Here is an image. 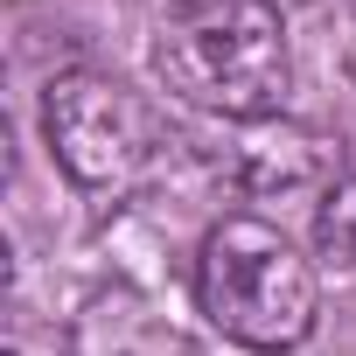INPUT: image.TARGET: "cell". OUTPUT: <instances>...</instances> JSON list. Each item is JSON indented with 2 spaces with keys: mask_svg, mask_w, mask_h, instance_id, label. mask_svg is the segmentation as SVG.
<instances>
[{
  "mask_svg": "<svg viewBox=\"0 0 356 356\" xmlns=\"http://www.w3.org/2000/svg\"><path fill=\"white\" fill-rule=\"evenodd\" d=\"M314 252L335 266H356V175H342L328 196H314Z\"/></svg>",
  "mask_w": 356,
  "mask_h": 356,
  "instance_id": "5",
  "label": "cell"
},
{
  "mask_svg": "<svg viewBox=\"0 0 356 356\" xmlns=\"http://www.w3.org/2000/svg\"><path fill=\"white\" fill-rule=\"evenodd\" d=\"M196 300H203V314H210L217 335H231L238 349H259V356L300 349L314 335V321H321V280H314V266L266 217H224L203 238Z\"/></svg>",
  "mask_w": 356,
  "mask_h": 356,
  "instance_id": "2",
  "label": "cell"
},
{
  "mask_svg": "<svg viewBox=\"0 0 356 356\" xmlns=\"http://www.w3.org/2000/svg\"><path fill=\"white\" fill-rule=\"evenodd\" d=\"M175 8H182V0H175Z\"/></svg>",
  "mask_w": 356,
  "mask_h": 356,
  "instance_id": "6",
  "label": "cell"
},
{
  "mask_svg": "<svg viewBox=\"0 0 356 356\" xmlns=\"http://www.w3.org/2000/svg\"><path fill=\"white\" fill-rule=\"evenodd\" d=\"M42 140L91 196H126L161 154V112L105 70H63L42 98Z\"/></svg>",
  "mask_w": 356,
  "mask_h": 356,
  "instance_id": "3",
  "label": "cell"
},
{
  "mask_svg": "<svg viewBox=\"0 0 356 356\" xmlns=\"http://www.w3.org/2000/svg\"><path fill=\"white\" fill-rule=\"evenodd\" d=\"M154 77L168 98H182L217 119H280L293 84V49L273 0H182L154 29Z\"/></svg>",
  "mask_w": 356,
  "mask_h": 356,
  "instance_id": "1",
  "label": "cell"
},
{
  "mask_svg": "<svg viewBox=\"0 0 356 356\" xmlns=\"http://www.w3.org/2000/svg\"><path fill=\"white\" fill-rule=\"evenodd\" d=\"M238 182L252 196H328L342 175H335V140H321L314 126L293 119H252L238 140Z\"/></svg>",
  "mask_w": 356,
  "mask_h": 356,
  "instance_id": "4",
  "label": "cell"
}]
</instances>
